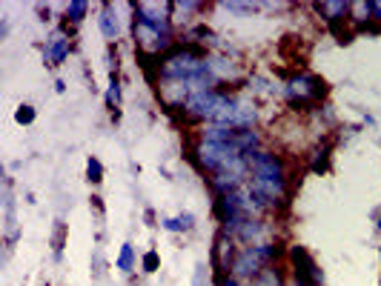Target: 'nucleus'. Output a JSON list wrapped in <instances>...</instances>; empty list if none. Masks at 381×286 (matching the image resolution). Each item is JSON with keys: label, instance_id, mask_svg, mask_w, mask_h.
I'll list each match as a JSON object with an SVG mask.
<instances>
[{"label": "nucleus", "instance_id": "nucleus-13", "mask_svg": "<svg viewBox=\"0 0 381 286\" xmlns=\"http://www.w3.org/2000/svg\"><path fill=\"white\" fill-rule=\"evenodd\" d=\"M330 155H333V143L315 146L313 149V158H310V172H315V175H324V172L330 169Z\"/></svg>", "mask_w": 381, "mask_h": 286}, {"label": "nucleus", "instance_id": "nucleus-4", "mask_svg": "<svg viewBox=\"0 0 381 286\" xmlns=\"http://www.w3.org/2000/svg\"><path fill=\"white\" fill-rule=\"evenodd\" d=\"M258 121V109H255V101L246 98V94H238V92H230L226 101L221 106V112L215 114L213 126H224V129H253Z\"/></svg>", "mask_w": 381, "mask_h": 286}, {"label": "nucleus", "instance_id": "nucleus-8", "mask_svg": "<svg viewBox=\"0 0 381 286\" xmlns=\"http://www.w3.org/2000/svg\"><path fill=\"white\" fill-rule=\"evenodd\" d=\"M235 255H238V241L230 238L226 232H218L215 243H213V255H209V266L215 269V275H226V272H230Z\"/></svg>", "mask_w": 381, "mask_h": 286}, {"label": "nucleus", "instance_id": "nucleus-7", "mask_svg": "<svg viewBox=\"0 0 381 286\" xmlns=\"http://www.w3.org/2000/svg\"><path fill=\"white\" fill-rule=\"evenodd\" d=\"M287 261H290V275L295 286H324V275L318 269L315 258L307 252V246H290L287 249Z\"/></svg>", "mask_w": 381, "mask_h": 286}, {"label": "nucleus", "instance_id": "nucleus-6", "mask_svg": "<svg viewBox=\"0 0 381 286\" xmlns=\"http://www.w3.org/2000/svg\"><path fill=\"white\" fill-rule=\"evenodd\" d=\"M132 12H135V23H141V26L152 29L155 34L173 41V26H175L173 3H135Z\"/></svg>", "mask_w": 381, "mask_h": 286}, {"label": "nucleus", "instance_id": "nucleus-19", "mask_svg": "<svg viewBox=\"0 0 381 286\" xmlns=\"http://www.w3.org/2000/svg\"><path fill=\"white\" fill-rule=\"evenodd\" d=\"M141 269H144L146 275H152V272H158V269H161V255H158L155 249H149V252H144V255H141Z\"/></svg>", "mask_w": 381, "mask_h": 286}, {"label": "nucleus", "instance_id": "nucleus-20", "mask_svg": "<svg viewBox=\"0 0 381 286\" xmlns=\"http://www.w3.org/2000/svg\"><path fill=\"white\" fill-rule=\"evenodd\" d=\"M86 175H89V183H101L104 181V163L98 158H89L86 161Z\"/></svg>", "mask_w": 381, "mask_h": 286}, {"label": "nucleus", "instance_id": "nucleus-24", "mask_svg": "<svg viewBox=\"0 0 381 286\" xmlns=\"http://www.w3.org/2000/svg\"><path fill=\"white\" fill-rule=\"evenodd\" d=\"M224 9H230V12H253L255 6L253 3H235V0H230V3H221Z\"/></svg>", "mask_w": 381, "mask_h": 286}, {"label": "nucleus", "instance_id": "nucleus-14", "mask_svg": "<svg viewBox=\"0 0 381 286\" xmlns=\"http://www.w3.org/2000/svg\"><path fill=\"white\" fill-rule=\"evenodd\" d=\"M250 286H287V275H284V269L275 263V266H270V269H264Z\"/></svg>", "mask_w": 381, "mask_h": 286}, {"label": "nucleus", "instance_id": "nucleus-23", "mask_svg": "<svg viewBox=\"0 0 381 286\" xmlns=\"http://www.w3.org/2000/svg\"><path fill=\"white\" fill-rule=\"evenodd\" d=\"M215 283H218V286H250L246 280H241V278H235V275H230V272H226V275H215Z\"/></svg>", "mask_w": 381, "mask_h": 286}, {"label": "nucleus", "instance_id": "nucleus-16", "mask_svg": "<svg viewBox=\"0 0 381 286\" xmlns=\"http://www.w3.org/2000/svg\"><path fill=\"white\" fill-rule=\"evenodd\" d=\"M135 263H138V255H135V246L132 243H124L121 246V252H118V261H115V269L129 275L132 269H135Z\"/></svg>", "mask_w": 381, "mask_h": 286}, {"label": "nucleus", "instance_id": "nucleus-22", "mask_svg": "<svg viewBox=\"0 0 381 286\" xmlns=\"http://www.w3.org/2000/svg\"><path fill=\"white\" fill-rule=\"evenodd\" d=\"M209 269H213V266L198 263V266H195V278H193V286H206V283H209Z\"/></svg>", "mask_w": 381, "mask_h": 286}, {"label": "nucleus", "instance_id": "nucleus-25", "mask_svg": "<svg viewBox=\"0 0 381 286\" xmlns=\"http://www.w3.org/2000/svg\"><path fill=\"white\" fill-rule=\"evenodd\" d=\"M370 14L375 23H381V0H370Z\"/></svg>", "mask_w": 381, "mask_h": 286}, {"label": "nucleus", "instance_id": "nucleus-12", "mask_svg": "<svg viewBox=\"0 0 381 286\" xmlns=\"http://www.w3.org/2000/svg\"><path fill=\"white\" fill-rule=\"evenodd\" d=\"M3 235L9 246L17 241V215H14V195H12L9 178H3Z\"/></svg>", "mask_w": 381, "mask_h": 286}, {"label": "nucleus", "instance_id": "nucleus-21", "mask_svg": "<svg viewBox=\"0 0 381 286\" xmlns=\"http://www.w3.org/2000/svg\"><path fill=\"white\" fill-rule=\"evenodd\" d=\"M35 106H29V103H23V106H17V112H14V121L21 123V126H29V123H35Z\"/></svg>", "mask_w": 381, "mask_h": 286}, {"label": "nucleus", "instance_id": "nucleus-26", "mask_svg": "<svg viewBox=\"0 0 381 286\" xmlns=\"http://www.w3.org/2000/svg\"><path fill=\"white\" fill-rule=\"evenodd\" d=\"M378 258H381V249H378Z\"/></svg>", "mask_w": 381, "mask_h": 286}, {"label": "nucleus", "instance_id": "nucleus-5", "mask_svg": "<svg viewBox=\"0 0 381 286\" xmlns=\"http://www.w3.org/2000/svg\"><path fill=\"white\" fill-rule=\"evenodd\" d=\"M226 94H230V89H224V86H218V89H206V92H198V94H193L186 103H184V118L189 121V123H213L215 121V114L221 112V106H224V101H226Z\"/></svg>", "mask_w": 381, "mask_h": 286}, {"label": "nucleus", "instance_id": "nucleus-11", "mask_svg": "<svg viewBox=\"0 0 381 286\" xmlns=\"http://www.w3.org/2000/svg\"><path fill=\"white\" fill-rule=\"evenodd\" d=\"M313 9H315L318 14H324V21L330 23L333 32H338L341 23L350 21V9H353V3H344V0H327V3H315Z\"/></svg>", "mask_w": 381, "mask_h": 286}, {"label": "nucleus", "instance_id": "nucleus-3", "mask_svg": "<svg viewBox=\"0 0 381 286\" xmlns=\"http://www.w3.org/2000/svg\"><path fill=\"white\" fill-rule=\"evenodd\" d=\"M284 98L295 109H315L327 98V81L313 72H295L293 78L284 83Z\"/></svg>", "mask_w": 381, "mask_h": 286}, {"label": "nucleus", "instance_id": "nucleus-15", "mask_svg": "<svg viewBox=\"0 0 381 286\" xmlns=\"http://www.w3.org/2000/svg\"><path fill=\"white\" fill-rule=\"evenodd\" d=\"M161 226L166 229V232H193L195 229V218L189 212H181L178 218H164Z\"/></svg>", "mask_w": 381, "mask_h": 286}, {"label": "nucleus", "instance_id": "nucleus-10", "mask_svg": "<svg viewBox=\"0 0 381 286\" xmlns=\"http://www.w3.org/2000/svg\"><path fill=\"white\" fill-rule=\"evenodd\" d=\"M98 29H101V34L106 37L109 43L121 41V34H124V21H121V14H118V6H115V3H104V6H101V12H98Z\"/></svg>", "mask_w": 381, "mask_h": 286}, {"label": "nucleus", "instance_id": "nucleus-18", "mask_svg": "<svg viewBox=\"0 0 381 286\" xmlns=\"http://www.w3.org/2000/svg\"><path fill=\"white\" fill-rule=\"evenodd\" d=\"M86 14H89V3H86V0H72V3L66 6V21H72V23H81Z\"/></svg>", "mask_w": 381, "mask_h": 286}, {"label": "nucleus", "instance_id": "nucleus-2", "mask_svg": "<svg viewBox=\"0 0 381 286\" xmlns=\"http://www.w3.org/2000/svg\"><path fill=\"white\" fill-rule=\"evenodd\" d=\"M284 258V249L281 243L270 241V243H255V246H241L233 266H230V275L253 283L264 269H270V266H275L278 261Z\"/></svg>", "mask_w": 381, "mask_h": 286}, {"label": "nucleus", "instance_id": "nucleus-1", "mask_svg": "<svg viewBox=\"0 0 381 286\" xmlns=\"http://www.w3.org/2000/svg\"><path fill=\"white\" fill-rule=\"evenodd\" d=\"M246 166H250V189L270 212L290 201V175L281 155L270 149H258L246 158Z\"/></svg>", "mask_w": 381, "mask_h": 286}, {"label": "nucleus", "instance_id": "nucleus-17", "mask_svg": "<svg viewBox=\"0 0 381 286\" xmlns=\"http://www.w3.org/2000/svg\"><path fill=\"white\" fill-rule=\"evenodd\" d=\"M121 106V78L115 72H112V78H109V89H106V109L115 112Z\"/></svg>", "mask_w": 381, "mask_h": 286}, {"label": "nucleus", "instance_id": "nucleus-9", "mask_svg": "<svg viewBox=\"0 0 381 286\" xmlns=\"http://www.w3.org/2000/svg\"><path fill=\"white\" fill-rule=\"evenodd\" d=\"M69 52H72V34L66 29H55L52 37L46 41V46H43V61L49 66H61L69 57Z\"/></svg>", "mask_w": 381, "mask_h": 286}]
</instances>
